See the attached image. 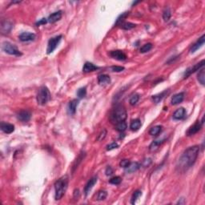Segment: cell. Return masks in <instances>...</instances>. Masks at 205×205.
Masks as SVG:
<instances>
[{
  "label": "cell",
  "mask_w": 205,
  "mask_h": 205,
  "mask_svg": "<svg viewBox=\"0 0 205 205\" xmlns=\"http://www.w3.org/2000/svg\"><path fill=\"white\" fill-rule=\"evenodd\" d=\"M202 125H203V123H201V122L197 121L196 123H195L192 126L189 127V129L187 132V135L188 136H191V135H193L196 133H197L202 128Z\"/></svg>",
  "instance_id": "10"
},
{
  "label": "cell",
  "mask_w": 205,
  "mask_h": 205,
  "mask_svg": "<svg viewBox=\"0 0 205 205\" xmlns=\"http://www.w3.org/2000/svg\"><path fill=\"white\" fill-rule=\"evenodd\" d=\"M97 180H98L97 176H94V177H92V179H90L89 181L87 182V184H86V186H85V188H84V192L86 196L88 195V193H89L90 191L92 190V188L94 187L95 184H96Z\"/></svg>",
  "instance_id": "15"
},
{
  "label": "cell",
  "mask_w": 205,
  "mask_h": 205,
  "mask_svg": "<svg viewBox=\"0 0 205 205\" xmlns=\"http://www.w3.org/2000/svg\"><path fill=\"white\" fill-rule=\"evenodd\" d=\"M47 19H40L39 21L36 23V25L37 26H40V25H44V24H46L47 23Z\"/></svg>",
  "instance_id": "44"
},
{
  "label": "cell",
  "mask_w": 205,
  "mask_h": 205,
  "mask_svg": "<svg viewBox=\"0 0 205 205\" xmlns=\"http://www.w3.org/2000/svg\"><path fill=\"white\" fill-rule=\"evenodd\" d=\"M185 116H186V110L184 107H180V108L177 109L174 112L173 119L175 120H183Z\"/></svg>",
  "instance_id": "14"
},
{
  "label": "cell",
  "mask_w": 205,
  "mask_h": 205,
  "mask_svg": "<svg viewBox=\"0 0 205 205\" xmlns=\"http://www.w3.org/2000/svg\"><path fill=\"white\" fill-rule=\"evenodd\" d=\"M127 125L125 123L124 121L123 122H120V123H116V129L120 132H123L125 130L127 129Z\"/></svg>",
  "instance_id": "27"
},
{
  "label": "cell",
  "mask_w": 205,
  "mask_h": 205,
  "mask_svg": "<svg viewBox=\"0 0 205 205\" xmlns=\"http://www.w3.org/2000/svg\"><path fill=\"white\" fill-rule=\"evenodd\" d=\"M162 131V127L161 126H155V127H152L149 131V134L152 135V136H156L158 135Z\"/></svg>",
  "instance_id": "25"
},
{
  "label": "cell",
  "mask_w": 205,
  "mask_h": 205,
  "mask_svg": "<svg viewBox=\"0 0 205 205\" xmlns=\"http://www.w3.org/2000/svg\"><path fill=\"white\" fill-rule=\"evenodd\" d=\"M131 163V162H130L128 160H123L120 161V167H123V168H126V167H128V165Z\"/></svg>",
  "instance_id": "41"
},
{
  "label": "cell",
  "mask_w": 205,
  "mask_h": 205,
  "mask_svg": "<svg viewBox=\"0 0 205 205\" xmlns=\"http://www.w3.org/2000/svg\"><path fill=\"white\" fill-rule=\"evenodd\" d=\"M118 147L119 144H117V143H116V142H114V143H111V144H109V145L107 146V151H111V150H113V149L117 148Z\"/></svg>",
  "instance_id": "38"
},
{
  "label": "cell",
  "mask_w": 205,
  "mask_h": 205,
  "mask_svg": "<svg viewBox=\"0 0 205 205\" xmlns=\"http://www.w3.org/2000/svg\"><path fill=\"white\" fill-rule=\"evenodd\" d=\"M121 181H122V179H121L120 177V176H115L113 177V178H111V179H110V181H109V183L111 184H114V185H119V184H120Z\"/></svg>",
  "instance_id": "36"
},
{
  "label": "cell",
  "mask_w": 205,
  "mask_h": 205,
  "mask_svg": "<svg viewBox=\"0 0 205 205\" xmlns=\"http://www.w3.org/2000/svg\"><path fill=\"white\" fill-rule=\"evenodd\" d=\"M68 179L67 176H64L58 179L54 183V190H55V200H59L64 196V193L67 188Z\"/></svg>",
  "instance_id": "2"
},
{
  "label": "cell",
  "mask_w": 205,
  "mask_h": 205,
  "mask_svg": "<svg viewBox=\"0 0 205 205\" xmlns=\"http://www.w3.org/2000/svg\"><path fill=\"white\" fill-rule=\"evenodd\" d=\"M127 111L123 106L119 105L114 109L111 114V121L114 123H118L120 122L125 121L127 119Z\"/></svg>",
  "instance_id": "3"
},
{
  "label": "cell",
  "mask_w": 205,
  "mask_h": 205,
  "mask_svg": "<svg viewBox=\"0 0 205 205\" xmlns=\"http://www.w3.org/2000/svg\"><path fill=\"white\" fill-rule=\"evenodd\" d=\"M129 15V12H124V13H122V14H120V16L118 17V19L116 22V25H120L122 23H123V20H124L127 16Z\"/></svg>",
  "instance_id": "31"
},
{
  "label": "cell",
  "mask_w": 205,
  "mask_h": 205,
  "mask_svg": "<svg viewBox=\"0 0 205 205\" xmlns=\"http://www.w3.org/2000/svg\"><path fill=\"white\" fill-rule=\"evenodd\" d=\"M105 173H106L107 175H111L113 174V169H112V167L108 166V167H107L106 171H105Z\"/></svg>",
  "instance_id": "43"
},
{
  "label": "cell",
  "mask_w": 205,
  "mask_h": 205,
  "mask_svg": "<svg viewBox=\"0 0 205 205\" xmlns=\"http://www.w3.org/2000/svg\"><path fill=\"white\" fill-rule=\"evenodd\" d=\"M1 32L2 35H7L9 34L11 31V29L13 28V24L11 23V22L8 21V20H2L1 22Z\"/></svg>",
  "instance_id": "8"
},
{
  "label": "cell",
  "mask_w": 205,
  "mask_h": 205,
  "mask_svg": "<svg viewBox=\"0 0 205 205\" xmlns=\"http://www.w3.org/2000/svg\"><path fill=\"white\" fill-rule=\"evenodd\" d=\"M110 56L116 60H120V61H123L127 59V55L124 52L120 51V50H116V51H111L110 53Z\"/></svg>",
  "instance_id": "9"
},
{
  "label": "cell",
  "mask_w": 205,
  "mask_h": 205,
  "mask_svg": "<svg viewBox=\"0 0 205 205\" xmlns=\"http://www.w3.org/2000/svg\"><path fill=\"white\" fill-rule=\"evenodd\" d=\"M2 50L7 54H11V55H15V56H19L21 55V52L19 51L18 48L15 46H14L11 43L8 42H4L2 45Z\"/></svg>",
  "instance_id": "5"
},
{
  "label": "cell",
  "mask_w": 205,
  "mask_h": 205,
  "mask_svg": "<svg viewBox=\"0 0 205 205\" xmlns=\"http://www.w3.org/2000/svg\"><path fill=\"white\" fill-rule=\"evenodd\" d=\"M204 41H205V36H202L199 39L198 41L196 42H195L192 46H191V49H190V51L191 53H194L195 51H196L199 48H200L203 44H204Z\"/></svg>",
  "instance_id": "16"
},
{
  "label": "cell",
  "mask_w": 205,
  "mask_h": 205,
  "mask_svg": "<svg viewBox=\"0 0 205 205\" xmlns=\"http://www.w3.org/2000/svg\"><path fill=\"white\" fill-rule=\"evenodd\" d=\"M107 191L104 190H101V191H98L96 195V200H104L107 198Z\"/></svg>",
  "instance_id": "33"
},
{
  "label": "cell",
  "mask_w": 205,
  "mask_h": 205,
  "mask_svg": "<svg viewBox=\"0 0 205 205\" xmlns=\"http://www.w3.org/2000/svg\"><path fill=\"white\" fill-rule=\"evenodd\" d=\"M62 18V11H59L54 12L53 14H51L48 17L47 19V21L49 23H56L57 21L60 20Z\"/></svg>",
  "instance_id": "18"
},
{
  "label": "cell",
  "mask_w": 205,
  "mask_h": 205,
  "mask_svg": "<svg viewBox=\"0 0 205 205\" xmlns=\"http://www.w3.org/2000/svg\"><path fill=\"white\" fill-rule=\"evenodd\" d=\"M197 79H198L199 82H200L202 85L205 84V70L202 68L199 72L198 76H197Z\"/></svg>",
  "instance_id": "29"
},
{
  "label": "cell",
  "mask_w": 205,
  "mask_h": 205,
  "mask_svg": "<svg viewBox=\"0 0 205 205\" xmlns=\"http://www.w3.org/2000/svg\"><path fill=\"white\" fill-rule=\"evenodd\" d=\"M0 127H1V130H2V132L6 133V134H11V133H12L14 131V125L8 123H4V122L1 123Z\"/></svg>",
  "instance_id": "13"
},
{
  "label": "cell",
  "mask_w": 205,
  "mask_h": 205,
  "mask_svg": "<svg viewBox=\"0 0 205 205\" xmlns=\"http://www.w3.org/2000/svg\"><path fill=\"white\" fill-rule=\"evenodd\" d=\"M98 82L100 85H107L111 82V78L107 75H100L98 77Z\"/></svg>",
  "instance_id": "21"
},
{
  "label": "cell",
  "mask_w": 205,
  "mask_h": 205,
  "mask_svg": "<svg viewBox=\"0 0 205 205\" xmlns=\"http://www.w3.org/2000/svg\"><path fill=\"white\" fill-rule=\"evenodd\" d=\"M87 95V89L86 87H82V88H79L77 92V95L79 96V98H83V97L86 96Z\"/></svg>",
  "instance_id": "37"
},
{
  "label": "cell",
  "mask_w": 205,
  "mask_h": 205,
  "mask_svg": "<svg viewBox=\"0 0 205 205\" xmlns=\"http://www.w3.org/2000/svg\"><path fill=\"white\" fill-rule=\"evenodd\" d=\"M31 114L30 111H20L19 113L17 114V118L18 120L22 122H28L31 120Z\"/></svg>",
  "instance_id": "11"
},
{
  "label": "cell",
  "mask_w": 205,
  "mask_h": 205,
  "mask_svg": "<svg viewBox=\"0 0 205 205\" xmlns=\"http://www.w3.org/2000/svg\"><path fill=\"white\" fill-rule=\"evenodd\" d=\"M141 121H140V120H139V119H136V120H132V122H131V124H130V128H131V130L132 131H134V132H135V131H138V130L140 128V127H141Z\"/></svg>",
  "instance_id": "24"
},
{
  "label": "cell",
  "mask_w": 205,
  "mask_h": 205,
  "mask_svg": "<svg viewBox=\"0 0 205 205\" xmlns=\"http://www.w3.org/2000/svg\"><path fill=\"white\" fill-rule=\"evenodd\" d=\"M171 16H172V11H171V10H170L169 7H167V8H166V9L163 11V20H164L165 22H167L170 19Z\"/></svg>",
  "instance_id": "32"
},
{
  "label": "cell",
  "mask_w": 205,
  "mask_h": 205,
  "mask_svg": "<svg viewBox=\"0 0 205 205\" xmlns=\"http://www.w3.org/2000/svg\"><path fill=\"white\" fill-rule=\"evenodd\" d=\"M163 142H164V140H155V141H153L151 144L150 147H149L150 151H156V149L158 148Z\"/></svg>",
  "instance_id": "26"
},
{
  "label": "cell",
  "mask_w": 205,
  "mask_h": 205,
  "mask_svg": "<svg viewBox=\"0 0 205 205\" xmlns=\"http://www.w3.org/2000/svg\"><path fill=\"white\" fill-rule=\"evenodd\" d=\"M151 48H152V44L151 43H146L140 48V52L141 53H147V52L150 51Z\"/></svg>",
  "instance_id": "35"
},
{
  "label": "cell",
  "mask_w": 205,
  "mask_h": 205,
  "mask_svg": "<svg viewBox=\"0 0 205 205\" xmlns=\"http://www.w3.org/2000/svg\"><path fill=\"white\" fill-rule=\"evenodd\" d=\"M203 66H204V60H202V61L200 62L199 64H196V65H194L193 67H191L188 68L186 70V71H185V73H184V79L188 78L191 74H193L194 72H196V71L200 70Z\"/></svg>",
  "instance_id": "7"
},
{
  "label": "cell",
  "mask_w": 205,
  "mask_h": 205,
  "mask_svg": "<svg viewBox=\"0 0 205 205\" xmlns=\"http://www.w3.org/2000/svg\"><path fill=\"white\" fill-rule=\"evenodd\" d=\"M168 93V91L167 90H166V91H164V92H161V93H160V94H157V95H153L152 96V100H153V102L155 103V104H159L160 102L162 100V99L164 98L165 96H166V95Z\"/></svg>",
  "instance_id": "22"
},
{
  "label": "cell",
  "mask_w": 205,
  "mask_h": 205,
  "mask_svg": "<svg viewBox=\"0 0 205 205\" xmlns=\"http://www.w3.org/2000/svg\"><path fill=\"white\" fill-rule=\"evenodd\" d=\"M142 195V192L141 191H139V190H137V191H135L133 193V195H132V199H131V203L132 204H135V202H136V200H138V199L140 197V196Z\"/></svg>",
  "instance_id": "30"
},
{
  "label": "cell",
  "mask_w": 205,
  "mask_h": 205,
  "mask_svg": "<svg viewBox=\"0 0 205 205\" xmlns=\"http://www.w3.org/2000/svg\"><path fill=\"white\" fill-rule=\"evenodd\" d=\"M97 69H99V67L95 65H94L92 63H89V62H87L86 64H84V66L82 67V71L84 73H89V72H92V71H96Z\"/></svg>",
  "instance_id": "19"
},
{
  "label": "cell",
  "mask_w": 205,
  "mask_h": 205,
  "mask_svg": "<svg viewBox=\"0 0 205 205\" xmlns=\"http://www.w3.org/2000/svg\"><path fill=\"white\" fill-rule=\"evenodd\" d=\"M184 99V92H180V93H178V94L175 95L172 98V100H171V103H172V105H177V104H180L183 102Z\"/></svg>",
  "instance_id": "17"
},
{
  "label": "cell",
  "mask_w": 205,
  "mask_h": 205,
  "mask_svg": "<svg viewBox=\"0 0 205 205\" xmlns=\"http://www.w3.org/2000/svg\"><path fill=\"white\" fill-rule=\"evenodd\" d=\"M79 104L78 99H73L69 103L68 105V113L71 115H74L76 113V109H77V106Z\"/></svg>",
  "instance_id": "20"
},
{
  "label": "cell",
  "mask_w": 205,
  "mask_h": 205,
  "mask_svg": "<svg viewBox=\"0 0 205 205\" xmlns=\"http://www.w3.org/2000/svg\"><path fill=\"white\" fill-rule=\"evenodd\" d=\"M199 152H200L199 146H192L186 149L177 162V170L180 172H184L192 167L194 163H196Z\"/></svg>",
  "instance_id": "1"
},
{
  "label": "cell",
  "mask_w": 205,
  "mask_h": 205,
  "mask_svg": "<svg viewBox=\"0 0 205 205\" xmlns=\"http://www.w3.org/2000/svg\"><path fill=\"white\" fill-rule=\"evenodd\" d=\"M139 95L138 94H134L133 95H132L131 98H130V104L131 105H132V106H134V105H135V104L139 102Z\"/></svg>",
  "instance_id": "34"
},
{
  "label": "cell",
  "mask_w": 205,
  "mask_h": 205,
  "mask_svg": "<svg viewBox=\"0 0 205 205\" xmlns=\"http://www.w3.org/2000/svg\"><path fill=\"white\" fill-rule=\"evenodd\" d=\"M139 167H140V164L137 162H135V163H130L128 167H126L125 169H126V172H127V173H132V172H136Z\"/></svg>",
  "instance_id": "23"
},
{
  "label": "cell",
  "mask_w": 205,
  "mask_h": 205,
  "mask_svg": "<svg viewBox=\"0 0 205 205\" xmlns=\"http://www.w3.org/2000/svg\"><path fill=\"white\" fill-rule=\"evenodd\" d=\"M36 36L34 33H30V32H23L19 36V39L22 42H31L36 39Z\"/></svg>",
  "instance_id": "12"
},
{
  "label": "cell",
  "mask_w": 205,
  "mask_h": 205,
  "mask_svg": "<svg viewBox=\"0 0 205 205\" xmlns=\"http://www.w3.org/2000/svg\"><path fill=\"white\" fill-rule=\"evenodd\" d=\"M62 39V36H55L54 38L51 39L48 42V45H47V54H51L54 51V50L56 49V47H58V45L59 44V42Z\"/></svg>",
  "instance_id": "6"
},
{
  "label": "cell",
  "mask_w": 205,
  "mask_h": 205,
  "mask_svg": "<svg viewBox=\"0 0 205 205\" xmlns=\"http://www.w3.org/2000/svg\"><path fill=\"white\" fill-rule=\"evenodd\" d=\"M107 135V131L106 129H103V131H102L101 132H100V134L99 135V137H98V140H99V141H101V140H103V139L106 137Z\"/></svg>",
  "instance_id": "42"
},
{
  "label": "cell",
  "mask_w": 205,
  "mask_h": 205,
  "mask_svg": "<svg viewBox=\"0 0 205 205\" xmlns=\"http://www.w3.org/2000/svg\"><path fill=\"white\" fill-rule=\"evenodd\" d=\"M51 99V93L49 89L45 86H42L39 88L37 94V103L39 105H45Z\"/></svg>",
  "instance_id": "4"
},
{
  "label": "cell",
  "mask_w": 205,
  "mask_h": 205,
  "mask_svg": "<svg viewBox=\"0 0 205 205\" xmlns=\"http://www.w3.org/2000/svg\"><path fill=\"white\" fill-rule=\"evenodd\" d=\"M111 71H114V72H120V71H123L124 70V67L120 66H113L111 67Z\"/></svg>",
  "instance_id": "40"
},
{
  "label": "cell",
  "mask_w": 205,
  "mask_h": 205,
  "mask_svg": "<svg viewBox=\"0 0 205 205\" xmlns=\"http://www.w3.org/2000/svg\"><path fill=\"white\" fill-rule=\"evenodd\" d=\"M120 27L123 30H132L134 27H135V24L132 23H128V22H125V23H122L120 25Z\"/></svg>",
  "instance_id": "28"
},
{
  "label": "cell",
  "mask_w": 205,
  "mask_h": 205,
  "mask_svg": "<svg viewBox=\"0 0 205 205\" xmlns=\"http://www.w3.org/2000/svg\"><path fill=\"white\" fill-rule=\"evenodd\" d=\"M152 163V160H151V159L148 158V159H145V160H143V162H142V166L144 167H149L150 165H151V163Z\"/></svg>",
  "instance_id": "39"
}]
</instances>
